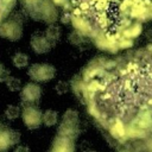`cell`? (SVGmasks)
I'll list each match as a JSON object with an SVG mask.
<instances>
[{"label":"cell","instance_id":"cell-1","mask_svg":"<svg viewBox=\"0 0 152 152\" xmlns=\"http://www.w3.org/2000/svg\"><path fill=\"white\" fill-rule=\"evenodd\" d=\"M69 8L75 28L94 38L119 42L132 26L152 19V0H55Z\"/></svg>","mask_w":152,"mask_h":152},{"label":"cell","instance_id":"cell-2","mask_svg":"<svg viewBox=\"0 0 152 152\" xmlns=\"http://www.w3.org/2000/svg\"><path fill=\"white\" fill-rule=\"evenodd\" d=\"M28 76L38 82H46L53 78L55 68L50 64H33L28 69Z\"/></svg>","mask_w":152,"mask_h":152},{"label":"cell","instance_id":"cell-3","mask_svg":"<svg viewBox=\"0 0 152 152\" xmlns=\"http://www.w3.org/2000/svg\"><path fill=\"white\" fill-rule=\"evenodd\" d=\"M21 115H23V121H24L25 126L30 129L38 128L43 121V115H42L40 110L33 106L25 107Z\"/></svg>","mask_w":152,"mask_h":152},{"label":"cell","instance_id":"cell-4","mask_svg":"<svg viewBox=\"0 0 152 152\" xmlns=\"http://www.w3.org/2000/svg\"><path fill=\"white\" fill-rule=\"evenodd\" d=\"M77 113L74 110H68L63 116V122L59 127V134L71 138L76 133V126H77Z\"/></svg>","mask_w":152,"mask_h":152},{"label":"cell","instance_id":"cell-5","mask_svg":"<svg viewBox=\"0 0 152 152\" xmlns=\"http://www.w3.org/2000/svg\"><path fill=\"white\" fill-rule=\"evenodd\" d=\"M20 141V133L14 129L1 128L0 129V152H7L11 146L17 145Z\"/></svg>","mask_w":152,"mask_h":152},{"label":"cell","instance_id":"cell-6","mask_svg":"<svg viewBox=\"0 0 152 152\" xmlns=\"http://www.w3.org/2000/svg\"><path fill=\"white\" fill-rule=\"evenodd\" d=\"M42 90L34 83H27L20 91V97L25 103H34L40 99Z\"/></svg>","mask_w":152,"mask_h":152},{"label":"cell","instance_id":"cell-7","mask_svg":"<svg viewBox=\"0 0 152 152\" xmlns=\"http://www.w3.org/2000/svg\"><path fill=\"white\" fill-rule=\"evenodd\" d=\"M0 36L8 40H18L21 37V27L14 21H7L0 26Z\"/></svg>","mask_w":152,"mask_h":152},{"label":"cell","instance_id":"cell-8","mask_svg":"<svg viewBox=\"0 0 152 152\" xmlns=\"http://www.w3.org/2000/svg\"><path fill=\"white\" fill-rule=\"evenodd\" d=\"M31 46H32L33 51L37 52V53H45V52H48L50 50L49 39L45 38V37H43V36H39V34L32 36Z\"/></svg>","mask_w":152,"mask_h":152},{"label":"cell","instance_id":"cell-9","mask_svg":"<svg viewBox=\"0 0 152 152\" xmlns=\"http://www.w3.org/2000/svg\"><path fill=\"white\" fill-rule=\"evenodd\" d=\"M74 147H72V142L71 139L69 137L65 135H61L58 138H56L53 147L51 150V152H72Z\"/></svg>","mask_w":152,"mask_h":152},{"label":"cell","instance_id":"cell-10","mask_svg":"<svg viewBox=\"0 0 152 152\" xmlns=\"http://www.w3.org/2000/svg\"><path fill=\"white\" fill-rule=\"evenodd\" d=\"M12 62H13L14 66H17L18 69H23V68L27 66V64H28V56L23 52H17L12 57Z\"/></svg>","mask_w":152,"mask_h":152},{"label":"cell","instance_id":"cell-11","mask_svg":"<svg viewBox=\"0 0 152 152\" xmlns=\"http://www.w3.org/2000/svg\"><path fill=\"white\" fill-rule=\"evenodd\" d=\"M15 0H0V20L7 15V13L14 6Z\"/></svg>","mask_w":152,"mask_h":152},{"label":"cell","instance_id":"cell-12","mask_svg":"<svg viewBox=\"0 0 152 152\" xmlns=\"http://www.w3.org/2000/svg\"><path fill=\"white\" fill-rule=\"evenodd\" d=\"M43 122L46 126H53L57 122V113L55 110H51V109L46 110L43 114Z\"/></svg>","mask_w":152,"mask_h":152},{"label":"cell","instance_id":"cell-13","mask_svg":"<svg viewBox=\"0 0 152 152\" xmlns=\"http://www.w3.org/2000/svg\"><path fill=\"white\" fill-rule=\"evenodd\" d=\"M19 114H20V109H19V107H17V106H14V104H10V106H7L6 109H5V116H6L8 120H14V119H17V118L19 116Z\"/></svg>","mask_w":152,"mask_h":152},{"label":"cell","instance_id":"cell-14","mask_svg":"<svg viewBox=\"0 0 152 152\" xmlns=\"http://www.w3.org/2000/svg\"><path fill=\"white\" fill-rule=\"evenodd\" d=\"M6 86L7 88L11 90V91H18L20 88H21V82L19 78H15V77H10L7 81H6Z\"/></svg>","mask_w":152,"mask_h":152},{"label":"cell","instance_id":"cell-15","mask_svg":"<svg viewBox=\"0 0 152 152\" xmlns=\"http://www.w3.org/2000/svg\"><path fill=\"white\" fill-rule=\"evenodd\" d=\"M59 37V30L56 26H51L46 31V38L48 39H57Z\"/></svg>","mask_w":152,"mask_h":152},{"label":"cell","instance_id":"cell-16","mask_svg":"<svg viewBox=\"0 0 152 152\" xmlns=\"http://www.w3.org/2000/svg\"><path fill=\"white\" fill-rule=\"evenodd\" d=\"M56 90H57V93H59V94H64V93L66 91V83L59 82V83L57 84V87H56Z\"/></svg>","mask_w":152,"mask_h":152},{"label":"cell","instance_id":"cell-17","mask_svg":"<svg viewBox=\"0 0 152 152\" xmlns=\"http://www.w3.org/2000/svg\"><path fill=\"white\" fill-rule=\"evenodd\" d=\"M14 152H30V148L25 145H19L14 148Z\"/></svg>","mask_w":152,"mask_h":152},{"label":"cell","instance_id":"cell-18","mask_svg":"<svg viewBox=\"0 0 152 152\" xmlns=\"http://www.w3.org/2000/svg\"><path fill=\"white\" fill-rule=\"evenodd\" d=\"M5 69H6V68H5V65H4V64H1V63H0V74H1V72H2V71H4V70H5Z\"/></svg>","mask_w":152,"mask_h":152},{"label":"cell","instance_id":"cell-19","mask_svg":"<svg viewBox=\"0 0 152 152\" xmlns=\"http://www.w3.org/2000/svg\"><path fill=\"white\" fill-rule=\"evenodd\" d=\"M120 152H131V151H128V150H121Z\"/></svg>","mask_w":152,"mask_h":152},{"label":"cell","instance_id":"cell-20","mask_svg":"<svg viewBox=\"0 0 152 152\" xmlns=\"http://www.w3.org/2000/svg\"><path fill=\"white\" fill-rule=\"evenodd\" d=\"M2 128V124H1V121H0V129Z\"/></svg>","mask_w":152,"mask_h":152}]
</instances>
